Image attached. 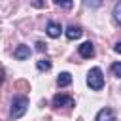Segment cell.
<instances>
[{"mask_svg": "<svg viewBox=\"0 0 121 121\" xmlns=\"http://www.w3.org/2000/svg\"><path fill=\"white\" fill-rule=\"evenodd\" d=\"M28 110V98L23 95H15L11 100V108H9V117L11 119H19L26 113Z\"/></svg>", "mask_w": 121, "mask_h": 121, "instance_id": "cell-1", "label": "cell"}, {"mask_svg": "<svg viewBox=\"0 0 121 121\" xmlns=\"http://www.w3.org/2000/svg\"><path fill=\"white\" fill-rule=\"evenodd\" d=\"M113 21H115V25H119L121 26V2H117L115 4V8H113Z\"/></svg>", "mask_w": 121, "mask_h": 121, "instance_id": "cell-11", "label": "cell"}, {"mask_svg": "<svg viewBox=\"0 0 121 121\" xmlns=\"http://www.w3.org/2000/svg\"><path fill=\"white\" fill-rule=\"evenodd\" d=\"M64 34H66V38H68V40H78V38H81L83 30H81L79 26H76V25H68V26H66V30H64Z\"/></svg>", "mask_w": 121, "mask_h": 121, "instance_id": "cell-8", "label": "cell"}, {"mask_svg": "<svg viewBox=\"0 0 121 121\" xmlns=\"http://www.w3.org/2000/svg\"><path fill=\"white\" fill-rule=\"evenodd\" d=\"M15 89H28V83L21 79V81H17V83H15Z\"/></svg>", "mask_w": 121, "mask_h": 121, "instance_id": "cell-15", "label": "cell"}, {"mask_svg": "<svg viewBox=\"0 0 121 121\" xmlns=\"http://www.w3.org/2000/svg\"><path fill=\"white\" fill-rule=\"evenodd\" d=\"M13 57H15L17 60H26V59L30 57V47H28V45H25V43L17 45V47H15V53H13Z\"/></svg>", "mask_w": 121, "mask_h": 121, "instance_id": "cell-6", "label": "cell"}, {"mask_svg": "<svg viewBox=\"0 0 121 121\" xmlns=\"http://www.w3.org/2000/svg\"><path fill=\"white\" fill-rule=\"evenodd\" d=\"M70 83H72V74H68V72H60L59 78H57V85H59V87H68Z\"/></svg>", "mask_w": 121, "mask_h": 121, "instance_id": "cell-9", "label": "cell"}, {"mask_svg": "<svg viewBox=\"0 0 121 121\" xmlns=\"http://www.w3.org/2000/svg\"><path fill=\"white\" fill-rule=\"evenodd\" d=\"M36 51L43 53V51H45V43H43V42H36Z\"/></svg>", "mask_w": 121, "mask_h": 121, "instance_id": "cell-16", "label": "cell"}, {"mask_svg": "<svg viewBox=\"0 0 121 121\" xmlns=\"http://www.w3.org/2000/svg\"><path fill=\"white\" fill-rule=\"evenodd\" d=\"M87 85L93 91H100L104 87V76H102V70L98 66H95L87 72Z\"/></svg>", "mask_w": 121, "mask_h": 121, "instance_id": "cell-2", "label": "cell"}, {"mask_svg": "<svg viewBox=\"0 0 121 121\" xmlns=\"http://www.w3.org/2000/svg\"><path fill=\"white\" fill-rule=\"evenodd\" d=\"M51 104L55 106V108H60V106H66V108H72L74 106V98L70 96V95H55L53 96V100H51Z\"/></svg>", "mask_w": 121, "mask_h": 121, "instance_id": "cell-3", "label": "cell"}, {"mask_svg": "<svg viewBox=\"0 0 121 121\" xmlns=\"http://www.w3.org/2000/svg\"><path fill=\"white\" fill-rule=\"evenodd\" d=\"M110 72H112L115 78H121V62H112V66H110Z\"/></svg>", "mask_w": 121, "mask_h": 121, "instance_id": "cell-13", "label": "cell"}, {"mask_svg": "<svg viewBox=\"0 0 121 121\" xmlns=\"http://www.w3.org/2000/svg\"><path fill=\"white\" fill-rule=\"evenodd\" d=\"M2 83H4V68L0 66V85H2Z\"/></svg>", "mask_w": 121, "mask_h": 121, "instance_id": "cell-19", "label": "cell"}, {"mask_svg": "<svg viewBox=\"0 0 121 121\" xmlns=\"http://www.w3.org/2000/svg\"><path fill=\"white\" fill-rule=\"evenodd\" d=\"M30 2H32V6H36V8H42V6H43L42 0H30Z\"/></svg>", "mask_w": 121, "mask_h": 121, "instance_id": "cell-17", "label": "cell"}, {"mask_svg": "<svg viewBox=\"0 0 121 121\" xmlns=\"http://www.w3.org/2000/svg\"><path fill=\"white\" fill-rule=\"evenodd\" d=\"M36 68H38L40 72H47V70L51 68V60H49V59H40V60L36 62Z\"/></svg>", "mask_w": 121, "mask_h": 121, "instance_id": "cell-10", "label": "cell"}, {"mask_svg": "<svg viewBox=\"0 0 121 121\" xmlns=\"http://www.w3.org/2000/svg\"><path fill=\"white\" fill-rule=\"evenodd\" d=\"M83 4L87 8H100L102 6V0H83Z\"/></svg>", "mask_w": 121, "mask_h": 121, "instance_id": "cell-14", "label": "cell"}, {"mask_svg": "<svg viewBox=\"0 0 121 121\" xmlns=\"http://www.w3.org/2000/svg\"><path fill=\"white\" fill-rule=\"evenodd\" d=\"M113 51H115V53H121V42H117V43L113 45Z\"/></svg>", "mask_w": 121, "mask_h": 121, "instance_id": "cell-18", "label": "cell"}, {"mask_svg": "<svg viewBox=\"0 0 121 121\" xmlns=\"http://www.w3.org/2000/svg\"><path fill=\"white\" fill-rule=\"evenodd\" d=\"M45 32H47V36H49V38H59V36H60V32H62V26H60L57 21H49V23H47V26H45Z\"/></svg>", "mask_w": 121, "mask_h": 121, "instance_id": "cell-5", "label": "cell"}, {"mask_svg": "<svg viewBox=\"0 0 121 121\" xmlns=\"http://www.w3.org/2000/svg\"><path fill=\"white\" fill-rule=\"evenodd\" d=\"M78 53H79V57H83V59H91V57H95V45H93L91 42H83V43L78 47Z\"/></svg>", "mask_w": 121, "mask_h": 121, "instance_id": "cell-4", "label": "cell"}, {"mask_svg": "<svg viewBox=\"0 0 121 121\" xmlns=\"http://www.w3.org/2000/svg\"><path fill=\"white\" fill-rule=\"evenodd\" d=\"M95 121H115V113H113L112 108H102L96 113V119Z\"/></svg>", "mask_w": 121, "mask_h": 121, "instance_id": "cell-7", "label": "cell"}, {"mask_svg": "<svg viewBox=\"0 0 121 121\" xmlns=\"http://www.w3.org/2000/svg\"><path fill=\"white\" fill-rule=\"evenodd\" d=\"M55 4H57V6H60L62 9H72L74 0H55Z\"/></svg>", "mask_w": 121, "mask_h": 121, "instance_id": "cell-12", "label": "cell"}]
</instances>
